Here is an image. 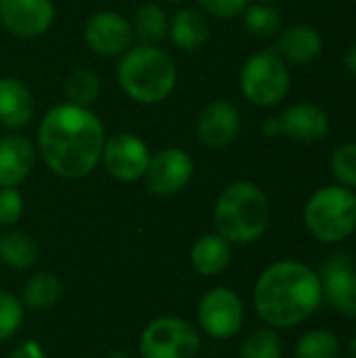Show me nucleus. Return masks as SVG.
Segmentation results:
<instances>
[{"label": "nucleus", "instance_id": "16", "mask_svg": "<svg viewBox=\"0 0 356 358\" xmlns=\"http://www.w3.org/2000/svg\"><path fill=\"white\" fill-rule=\"evenodd\" d=\"M36 145L23 134L0 136V187H19L36 166Z\"/></svg>", "mask_w": 356, "mask_h": 358}, {"label": "nucleus", "instance_id": "26", "mask_svg": "<svg viewBox=\"0 0 356 358\" xmlns=\"http://www.w3.org/2000/svg\"><path fill=\"white\" fill-rule=\"evenodd\" d=\"M239 358H283V342L273 327H258L250 331L241 346Z\"/></svg>", "mask_w": 356, "mask_h": 358}, {"label": "nucleus", "instance_id": "5", "mask_svg": "<svg viewBox=\"0 0 356 358\" xmlns=\"http://www.w3.org/2000/svg\"><path fill=\"white\" fill-rule=\"evenodd\" d=\"M302 218L317 241H346L356 231V193L342 185L321 187L308 197Z\"/></svg>", "mask_w": 356, "mask_h": 358}, {"label": "nucleus", "instance_id": "24", "mask_svg": "<svg viewBox=\"0 0 356 358\" xmlns=\"http://www.w3.org/2000/svg\"><path fill=\"white\" fill-rule=\"evenodd\" d=\"M101 96V80L88 67L73 69L63 82V99L76 107H92Z\"/></svg>", "mask_w": 356, "mask_h": 358}, {"label": "nucleus", "instance_id": "36", "mask_svg": "<svg viewBox=\"0 0 356 358\" xmlns=\"http://www.w3.org/2000/svg\"><path fill=\"white\" fill-rule=\"evenodd\" d=\"M105 358H130V355H126L124 350H113V352H109Z\"/></svg>", "mask_w": 356, "mask_h": 358}, {"label": "nucleus", "instance_id": "12", "mask_svg": "<svg viewBox=\"0 0 356 358\" xmlns=\"http://www.w3.org/2000/svg\"><path fill=\"white\" fill-rule=\"evenodd\" d=\"M323 300L342 317L356 319V266L350 254L338 252L329 256L321 271Z\"/></svg>", "mask_w": 356, "mask_h": 358}, {"label": "nucleus", "instance_id": "28", "mask_svg": "<svg viewBox=\"0 0 356 358\" xmlns=\"http://www.w3.org/2000/svg\"><path fill=\"white\" fill-rule=\"evenodd\" d=\"M329 168L338 185L346 189H356V143L348 141L332 151Z\"/></svg>", "mask_w": 356, "mask_h": 358}, {"label": "nucleus", "instance_id": "19", "mask_svg": "<svg viewBox=\"0 0 356 358\" xmlns=\"http://www.w3.org/2000/svg\"><path fill=\"white\" fill-rule=\"evenodd\" d=\"M168 36L178 50L195 52L210 38V23L199 8H180L172 15Z\"/></svg>", "mask_w": 356, "mask_h": 358}, {"label": "nucleus", "instance_id": "23", "mask_svg": "<svg viewBox=\"0 0 356 358\" xmlns=\"http://www.w3.org/2000/svg\"><path fill=\"white\" fill-rule=\"evenodd\" d=\"M130 23L134 38H138L141 44H159L168 36L170 17L157 2H145L136 8Z\"/></svg>", "mask_w": 356, "mask_h": 358}, {"label": "nucleus", "instance_id": "25", "mask_svg": "<svg viewBox=\"0 0 356 358\" xmlns=\"http://www.w3.org/2000/svg\"><path fill=\"white\" fill-rule=\"evenodd\" d=\"M294 358H342V342L329 329H311L300 336Z\"/></svg>", "mask_w": 356, "mask_h": 358}, {"label": "nucleus", "instance_id": "35", "mask_svg": "<svg viewBox=\"0 0 356 358\" xmlns=\"http://www.w3.org/2000/svg\"><path fill=\"white\" fill-rule=\"evenodd\" d=\"M346 358H356V336L346 344Z\"/></svg>", "mask_w": 356, "mask_h": 358}, {"label": "nucleus", "instance_id": "15", "mask_svg": "<svg viewBox=\"0 0 356 358\" xmlns=\"http://www.w3.org/2000/svg\"><path fill=\"white\" fill-rule=\"evenodd\" d=\"M281 130L296 143H319L329 132V115L315 103H294L281 115Z\"/></svg>", "mask_w": 356, "mask_h": 358}, {"label": "nucleus", "instance_id": "21", "mask_svg": "<svg viewBox=\"0 0 356 358\" xmlns=\"http://www.w3.org/2000/svg\"><path fill=\"white\" fill-rule=\"evenodd\" d=\"M63 294V283L55 273H36L27 279L23 294H21V304L23 308L36 310V313H44L50 310L52 306H57V302L61 300Z\"/></svg>", "mask_w": 356, "mask_h": 358}, {"label": "nucleus", "instance_id": "34", "mask_svg": "<svg viewBox=\"0 0 356 358\" xmlns=\"http://www.w3.org/2000/svg\"><path fill=\"white\" fill-rule=\"evenodd\" d=\"M344 67H346L348 73L356 76V42L346 50V55H344Z\"/></svg>", "mask_w": 356, "mask_h": 358}, {"label": "nucleus", "instance_id": "38", "mask_svg": "<svg viewBox=\"0 0 356 358\" xmlns=\"http://www.w3.org/2000/svg\"><path fill=\"white\" fill-rule=\"evenodd\" d=\"M254 2H266V4H271V2H275V0H254Z\"/></svg>", "mask_w": 356, "mask_h": 358}, {"label": "nucleus", "instance_id": "29", "mask_svg": "<svg viewBox=\"0 0 356 358\" xmlns=\"http://www.w3.org/2000/svg\"><path fill=\"white\" fill-rule=\"evenodd\" d=\"M23 317H25V308L21 300L10 292L0 289V344L17 336Z\"/></svg>", "mask_w": 356, "mask_h": 358}, {"label": "nucleus", "instance_id": "3", "mask_svg": "<svg viewBox=\"0 0 356 358\" xmlns=\"http://www.w3.org/2000/svg\"><path fill=\"white\" fill-rule=\"evenodd\" d=\"M118 86L136 105H159L176 88L178 71L168 50L157 44H132L118 61Z\"/></svg>", "mask_w": 356, "mask_h": 358}, {"label": "nucleus", "instance_id": "6", "mask_svg": "<svg viewBox=\"0 0 356 358\" xmlns=\"http://www.w3.org/2000/svg\"><path fill=\"white\" fill-rule=\"evenodd\" d=\"M292 88V73L277 50H260L245 59L239 71V90L243 99L260 109L277 107Z\"/></svg>", "mask_w": 356, "mask_h": 358}, {"label": "nucleus", "instance_id": "4", "mask_svg": "<svg viewBox=\"0 0 356 358\" xmlns=\"http://www.w3.org/2000/svg\"><path fill=\"white\" fill-rule=\"evenodd\" d=\"M214 233L231 245H250L258 241L271 224V201L252 180H235L216 197L212 210Z\"/></svg>", "mask_w": 356, "mask_h": 358}, {"label": "nucleus", "instance_id": "13", "mask_svg": "<svg viewBox=\"0 0 356 358\" xmlns=\"http://www.w3.org/2000/svg\"><path fill=\"white\" fill-rule=\"evenodd\" d=\"M55 21L52 0H0V25L15 38H38Z\"/></svg>", "mask_w": 356, "mask_h": 358}, {"label": "nucleus", "instance_id": "20", "mask_svg": "<svg viewBox=\"0 0 356 358\" xmlns=\"http://www.w3.org/2000/svg\"><path fill=\"white\" fill-rule=\"evenodd\" d=\"M233 258V245L218 233L201 235L191 245V266L201 277H216L225 273Z\"/></svg>", "mask_w": 356, "mask_h": 358}, {"label": "nucleus", "instance_id": "18", "mask_svg": "<svg viewBox=\"0 0 356 358\" xmlns=\"http://www.w3.org/2000/svg\"><path fill=\"white\" fill-rule=\"evenodd\" d=\"M323 50V36L317 27L313 25H292L281 31L277 40V55L285 63L294 65H306L315 61Z\"/></svg>", "mask_w": 356, "mask_h": 358}, {"label": "nucleus", "instance_id": "32", "mask_svg": "<svg viewBox=\"0 0 356 358\" xmlns=\"http://www.w3.org/2000/svg\"><path fill=\"white\" fill-rule=\"evenodd\" d=\"M8 358H46V350L36 340H23L10 350Z\"/></svg>", "mask_w": 356, "mask_h": 358}, {"label": "nucleus", "instance_id": "8", "mask_svg": "<svg viewBox=\"0 0 356 358\" xmlns=\"http://www.w3.org/2000/svg\"><path fill=\"white\" fill-rule=\"evenodd\" d=\"M245 323V308L235 289L218 285L208 289L197 304V325L212 340L235 338Z\"/></svg>", "mask_w": 356, "mask_h": 358}, {"label": "nucleus", "instance_id": "27", "mask_svg": "<svg viewBox=\"0 0 356 358\" xmlns=\"http://www.w3.org/2000/svg\"><path fill=\"white\" fill-rule=\"evenodd\" d=\"M243 25L252 36L258 38H271L281 31V13L266 2H254L248 4L241 13Z\"/></svg>", "mask_w": 356, "mask_h": 358}, {"label": "nucleus", "instance_id": "10", "mask_svg": "<svg viewBox=\"0 0 356 358\" xmlns=\"http://www.w3.org/2000/svg\"><path fill=\"white\" fill-rule=\"evenodd\" d=\"M149 159L151 151L147 143L132 132H115L105 138L101 164L107 174L120 182L130 185L143 180Z\"/></svg>", "mask_w": 356, "mask_h": 358}, {"label": "nucleus", "instance_id": "17", "mask_svg": "<svg viewBox=\"0 0 356 358\" xmlns=\"http://www.w3.org/2000/svg\"><path fill=\"white\" fill-rule=\"evenodd\" d=\"M36 99L25 82L13 76L0 78V126L19 130L34 120Z\"/></svg>", "mask_w": 356, "mask_h": 358}, {"label": "nucleus", "instance_id": "37", "mask_svg": "<svg viewBox=\"0 0 356 358\" xmlns=\"http://www.w3.org/2000/svg\"><path fill=\"white\" fill-rule=\"evenodd\" d=\"M157 2H172V4H176V2H183V0H157Z\"/></svg>", "mask_w": 356, "mask_h": 358}, {"label": "nucleus", "instance_id": "14", "mask_svg": "<svg viewBox=\"0 0 356 358\" xmlns=\"http://www.w3.org/2000/svg\"><path fill=\"white\" fill-rule=\"evenodd\" d=\"M241 130V113L229 99H214L197 115L195 134L208 149H222L231 145Z\"/></svg>", "mask_w": 356, "mask_h": 358}, {"label": "nucleus", "instance_id": "31", "mask_svg": "<svg viewBox=\"0 0 356 358\" xmlns=\"http://www.w3.org/2000/svg\"><path fill=\"white\" fill-rule=\"evenodd\" d=\"M204 15H210L220 21H231L235 17H241L250 0H197Z\"/></svg>", "mask_w": 356, "mask_h": 358}, {"label": "nucleus", "instance_id": "22", "mask_svg": "<svg viewBox=\"0 0 356 358\" xmlns=\"http://www.w3.org/2000/svg\"><path fill=\"white\" fill-rule=\"evenodd\" d=\"M40 258V248L36 239L23 231H6L0 233V260L15 268V271H27L31 268Z\"/></svg>", "mask_w": 356, "mask_h": 358}, {"label": "nucleus", "instance_id": "2", "mask_svg": "<svg viewBox=\"0 0 356 358\" xmlns=\"http://www.w3.org/2000/svg\"><path fill=\"white\" fill-rule=\"evenodd\" d=\"M323 304V285L315 268L298 260L266 266L254 285V310L273 329H294Z\"/></svg>", "mask_w": 356, "mask_h": 358}, {"label": "nucleus", "instance_id": "1", "mask_svg": "<svg viewBox=\"0 0 356 358\" xmlns=\"http://www.w3.org/2000/svg\"><path fill=\"white\" fill-rule=\"evenodd\" d=\"M105 138V126L92 109L59 103L38 124L36 151L52 174L80 180L101 166Z\"/></svg>", "mask_w": 356, "mask_h": 358}, {"label": "nucleus", "instance_id": "9", "mask_svg": "<svg viewBox=\"0 0 356 358\" xmlns=\"http://www.w3.org/2000/svg\"><path fill=\"white\" fill-rule=\"evenodd\" d=\"M195 174L193 157L180 147H162L151 153L147 172L143 176L145 187L155 197H170L180 193Z\"/></svg>", "mask_w": 356, "mask_h": 358}, {"label": "nucleus", "instance_id": "33", "mask_svg": "<svg viewBox=\"0 0 356 358\" xmlns=\"http://www.w3.org/2000/svg\"><path fill=\"white\" fill-rule=\"evenodd\" d=\"M262 132H264L266 136H271V138L283 134V130H281V120H279V117H269V120L262 124Z\"/></svg>", "mask_w": 356, "mask_h": 358}, {"label": "nucleus", "instance_id": "11", "mask_svg": "<svg viewBox=\"0 0 356 358\" xmlns=\"http://www.w3.org/2000/svg\"><path fill=\"white\" fill-rule=\"evenodd\" d=\"M82 34L86 46L99 57H122L136 40L130 19L111 8L92 13Z\"/></svg>", "mask_w": 356, "mask_h": 358}, {"label": "nucleus", "instance_id": "7", "mask_svg": "<svg viewBox=\"0 0 356 358\" xmlns=\"http://www.w3.org/2000/svg\"><path fill=\"white\" fill-rule=\"evenodd\" d=\"M199 350V329L180 317H157L138 338L141 358H197Z\"/></svg>", "mask_w": 356, "mask_h": 358}, {"label": "nucleus", "instance_id": "30", "mask_svg": "<svg viewBox=\"0 0 356 358\" xmlns=\"http://www.w3.org/2000/svg\"><path fill=\"white\" fill-rule=\"evenodd\" d=\"M23 208L19 187H0V227H15L23 216Z\"/></svg>", "mask_w": 356, "mask_h": 358}]
</instances>
